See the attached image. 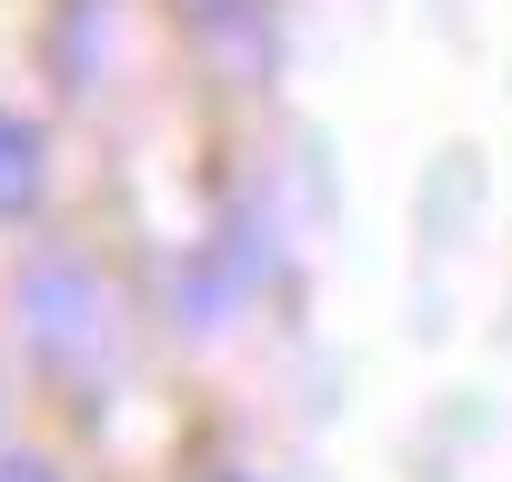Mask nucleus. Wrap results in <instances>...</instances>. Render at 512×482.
<instances>
[{
    "label": "nucleus",
    "mask_w": 512,
    "mask_h": 482,
    "mask_svg": "<svg viewBox=\"0 0 512 482\" xmlns=\"http://www.w3.org/2000/svg\"><path fill=\"white\" fill-rule=\"evenodd\" d=\"M231 482H241V472H231Z\"/></svg>",
    "instance_id": "obj_3"
},
{
    "label": "nucleus",
    "mask_w": 512,
    "mask_h": 482,
    "mask_svg": "<svg viewBox=\"0 0 512 482\" xmlns=\"http://www.w3.org/2000/svg\"><path fill=\"white\" fill-rule=\"evenodd\" d=\"M0 482H61L51 462H0Z\"/></svg>",
    "instance_id": "obj_2"
},
{
    "label": "nucleus",
    "mask_w": 512,
    "mask_h": 482,
    "mask_svg": "<svg viewBox=\"0 0 512 482\" xmlns=\"http://www.w3.org/2000/svg\"><path fill=\"white\" fill-rule=\"evenodd\" d=\"M41 201V131L21 111H0V221Z\"/></svg>",
    "instance_id": "obj_1"
}]
</instances>
